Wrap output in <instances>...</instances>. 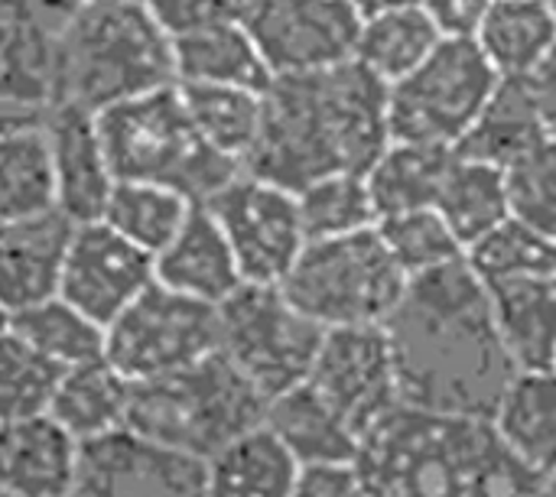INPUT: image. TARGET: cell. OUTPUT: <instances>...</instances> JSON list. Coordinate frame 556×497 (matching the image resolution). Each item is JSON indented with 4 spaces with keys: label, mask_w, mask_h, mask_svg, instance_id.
Instances as JSON below:
<instances>
[{
    "label": "cell",
    "mask_w": 556,
    "mask_h": 497,
    "mask_svg": "<svg viewBox=\"0 0 556 497\" xmlns=\"http://www.w3.org/2000/svg\"><path fill=\"white\" fill-rule=\"evenodd\" d=\"M10 329L62 371L104 358V326L88 319L59 293L13 313Z\"/></svg>",
    "instance_id": "e575fe53"
},
{
    "label": "cell",
    "mask_w": 556,
    "mask_h": 497,
    "mask_svg": "<svg viewBox=\"0 0 556 497\" xmlns=\"http://www.w3.org/2000/svg\"><path fill=\"white\" fill-rule=\"evenodd\" d=\"M75 497H205V459L121 426L81 443Z\"/></svg>",
    "instance_id": "5bb4252c"
},
{
    "label": "cell",
    "mask_w": 556,
    "mask_h": 497,
    "mask_svg": "<svg viewBox=\"0 0 556 497\" xmlns=\"http://www.w3.org/2000/svg\"><path fill=\"white\" fill-rule=\"evenodd\" d=\"M153 283V254H147L104 221L75 225L59 296H65L88 319L108 329Z\"/></svg>",
    "instance_id": "9a60e30c"
},
{
    "label": "cell",
    "mask_w": 556,
    "mask_h": 497,
    "mask_svg": "<svg viewBox=\"0 0 556 497\" xmlns=\"http://www.w3.org/2000/svg\"><path fill=\"white\" fill-rule=\"evenodd\" d=\"M489 420L525 469L544 482L556 475V368L518 371Z\"/></svg>",
    "instance_id": "ffe728a7"
},
{
    "label": "cell",
    "mask_w": 556,
    "mask_h": 497,
    "mask_svg": "<svg viewBox=\"0 0 556 497\" xmlns=\"http://www.w3.org/2000/svg\"><path fill=\"white\" fill-rule=\"evenodd\" d=\"M62 368L13 329L0 335V423L49 413Z\"/></svg>",
    "instance_id": "f35d334b"
},
{
    "label": "cell",
    "mask_w": 556,
    "mask_h": 497,
    "mask_svg": "<svg viewBox=\"0 0 556 497\" xmlns=\"http://www.w3.org/2000/svg\"><path fill=\"white\" fill-rule=\"evenodd\" d=\"M264 423L300 466L355 462L362 436L303 381L267 404Z\"/></svg>",
    "instance_id": "484cf974"
},
{
    "label": "cell",
    "mask_w": 556,
    "mask_h": 497,
    "mask_svg": "<svg viewBox=\"0 0 556 497\" xmlns=\"http://www.w3.org/2000/svg\"><path fill=\"white\" fill-rule=\"evenodd\" d=\"M300 469L296 456L261 423L205 459V497H293Z\"/></svg>",
    "instance_id": "603a6c76"
},
{
    "label": "cell",
    "mask_w": 556,
    "mask_h": 497,
    "mask_svg": "<svg viewBox=\"0 0 556 497\" xmlns=\"http://www.w3.org/2000/svg\"><path fill=\"white\" fill-rule=\"evenodd\" d=\"M547 495L556 497V475H551V479H547Z\"/></svg>",
    "instance_id": "f907efd6"
},
{
    "label": "cell",
    "mask_w": 556,
    "mask_h": 497,
    "mask_svg": "<svg viewBox=\"0 0 556 497\" xmlns=\"http://www.w3.org/2000/svg\"><path fill=\"white\" fill-rule=\"evenodd\" d=\"M482 497H551L547 495V482L538 479L531 469H525L511 453L502 459V466L495 469L489 488Z\"/></svg>",
    "instance_id": "f6af8a7d"
},
{
    "label": "cell",
    "mask_w": 556,
    "mask_h": 497,
    "mask_svg": "<svg viewBox=\"0 0 556 497\" xmlns=\"http://www.w3.org/2000/svg\"><path fill=\"white\" fill-rule=\"evenodd\" d=\"M466 260L485 286L518 277L556 273V241L511 215L495 231L479 238L466 251Z\"/></svg>",
    "instance_id": "8d00e7d4"
},
{
    "label": "cell",
    "mask_w": 556,
    "mask_h": 497,
    "mask_svg": "<svg viewBox=\"0 0 556 497\" xmlns=\"http://www.w3.org/2000/svg\"><path fill=\"white\" fill-rule=\"evenodd\" d=\"M189 120L199 137L235 163H248L264 120V91L235 85H186L176 81Z\"/></svg>",
    "instance_id": "4dcf8cb0"
},
{
    "label": "cell",
    "mask_w": 556,
    "mask_h": 497,
    "mask_svg": "<svg viewBox=\"0 0 556 497\" xmlns=\"http://www.w3.org/2000/svg\"><path fill=\"white\" fill-rule=\"evenodd\" d=\"M267 404L270 400L215 352L182 371L137 381L127 426L208 459L241 433L261 426Z\"/></svg>",
    "instance_id": "8992f818"
},
{
    "label": "cell",
    "mask_w": 556,
    "mask_h": 497,
    "mask_svg": "<svg viewBox=\"0 0 556 497\" xmlns=\"http://www.w3.org/2000/svg\"><path fill=\"white\" fill-rule=\"evenodd\" d=\"M362 16L384 13V10H404V7H420L424 0H352Z\"/></svg>",
    "instance_id": "c3c4849f"
},
{
    "label": "cell",
    "mask_w": 556,
    "mask_h": 497,
    "mask_svg": "<svg viewBox=\"0 0 556 497\" xmlns=\"http://www.w3.org/2000/svg\"><path fill=\"white\" fill-rule=\"evenodd\" d=\"M511 215L556 241V137L541 140L531 153L505 169Z\"/></svg>",
    "instance_id": "ab89813d"
},
{
    "label": "cell",
    "mask_w": 556,
    "mask_h": 497,
    "mask_svg": "<svg viewBox=\"0 0 556 497\" xmlns=\"http://www.w3.org/2000/svg\"><path fill=\"white\" fill-rule=\"evenodd\" d=\"M547 137L551 133L528 78H502L456 153L508 169Z\"/></svg>",
    "instance_id": "cb8c5ba5"
},
{
    "label": "cell",
    "mask_w": 556,
    "mask_h": 497,
    "mask_svg": "<svg viewBox=\"0 0 556 497\" xmlns=\"http://www.w3.org/2000/svg\"><path fill=\"white\" fill-rule=\"evenodd\" d=\"M547 7H551V13L556 16V0H547Z\"/></svg>",
    "instance_id": "816d5d0a"
},
{
    "label": "cell",
    "mask_w": 556,
    "mask_h": 497,
    "mask_svg": "<svg viewBox=\"0 0 556 497\" xmlns=\"http://www.w3.org/2000/svg\"><path fill=\"white\" fill-rule=\"evenodd\" d=\"M492 3L495 0H424L420 7L443 39H476Z\"/></svg>",
    "instance_id": "7bdbcfd3"
},
{
    "label": "cell",
    "mask_w": 556,
    "mask_h": 497,
    "mask_svg": "<svg viewBox=\"0 0 556 497\" xmlns=\"http://www.w3.org/2000/svg\"><path fill=\"white\" fill-rule=\"evenodd\" d=\"M378 234L407 277H420L427 270H437L466 257V244L456 238L450 221L433 205L381 218Z\"/></svg>",
    "instance_id": "74e56055"
},
{
    "label": "cell",
    "mask_w": 556,
    "mask_h": 497,
    "mask_svg": "<svg viewBox=\"0 0 556 497\" xmlns=\"http://www.w3.org/2000/svg\"><path fill=\"white\" fill-rule=\"evenodd\" d=\"M326 329L303 316L280 283H241L218 306V352L267 397L303 384Z\"/></svg>",
    "instance_id": "ba28073f"
},
{
    "label": "cell",
    "mask_w": 556,
    "mask_h": 497,
    "mask_svg": "<svg viewBox=\"0 0 556 497\" xmlns=\"http://www.w3.org/2000/svg\"><path fill=\"white\" fill-rule=\"evenodd\" d=\"M293 497H371L355 462L303 466Z\"/></svg>",
    "instance_id": "b9f144b4"
},
{
    "label": "cell",
    "mask_w": 556,
    "mask_h": 497,
    "mask_svg": "<svg viewBox=\"0 0 556 497\" xmlns=\"http://www.w3.org/2000/svg\"><path fill=\"white\" fill-rule=\"evenodd\" d=\"M502 75L476 39H443L424 65L388 85L391 140H417L456 150L476 124Z\"/></svg>",
    "instance_id": "9c48e42d"
},
{
    "label": "cell",
    "mask_w": 556,
    "mask_h": 497,
    "mask_svg": "<svg viewBox=\"0 0 556 497\" xmlns=\"http://www.w3.org/2000/svg\"><path fill=\"white\" fill-rule=\"evenodd\" d=\"M384 332L401 404L420 410L489 420L518 374L498 335L489 286L466 257L410 277Z\"/></svg>",
    "instance_id": "6da1fadb"
},
{
    "label": "cell",
    "mask_w": 556,
    "mask_h": 497,
    "mask_svg": "<svg viewBox=\"0 0 556 497\" xmlns=\"http://www.w3.org/2000/svg\"><path fill=\"white\" fill-rule=\"evenodd\" d=\"M528 85L534 91V101L541 107V117L547 124V133L556 137V46L547 52V59L528 75Z\"/></svg>",
    "instance_id": "bcb514c9"
},
{
    "label": "cell",
    "mask_w": 556,
    "mask_h": 497,
    "mask_svg": "<svg viewBox=\"0 0 556 497\" xmlns=\"http://www.w3.org/2000/svg\"><path fill=\"white\" fill-rule=\"evenodd\" d=\"M456 160V150L417 140H391L381 156L365 173L371 189L378 221L401 212H417L437 205L443 179Z\"/></svg>",
    "instance_id": "4316f807"
},
{
    "label": "cell",
    "mask_w": 556,
    "mask_h": 497,
    "mask_svg": "<svg viewBox=\"0 0 556 497\" xmlns=\"http://www.w3.org/2000/svg\"><path fill=\"white\" fill-rule=\"evenodd\" d=\"M0 497H10V495H7V492H3V488H0Z\"/></svg>",
    "instance_id": "f5cc1de1"
},
{
    "label": "cell",
    "mask_w": 556,
    "mask_h": 497,
    "mask_svg": "<svg viewBox=\"0 0 556 497\" xmlns=\"http://www.w3.org/2000/svg\"><path fill=\"white\" fill-rule=\"evenodd\" d=\"M10 316H13V313H10V309L3 306V300H0V335L10 329Z\"/></svg>",
    "instance_id": "681fc988"
},
{
    "label": "cell",
    "mask_w": 556,
    "mask_h": 497,
    "mask_svg": "<svg viewBox=\"0 0 556 497\" xmlns=\"http://www.w3.org/2000/svg\"><path fill=\"white\" fill-rule=\"evenodd\" d=\"M0 101L49 111L55 104V33L0 16Z\"/></svg>",
    "instance_id": "1f68e13d"
},
{
    "label": "cell",
    "mask_w": 556,
    "mask_h": 497,
    "mask_svg": "<svg viewBox=\"0 0 556 497\" xmlns=\"http://www.w3.org/2000/svg\"><path fill=\"white\" fill-rule=\"evenodd\" d=\"M440 42H443V36L424 7L384 10V13L362 16L355 62L365 65L384 85H394V81L407 78L417 65H424L427 55Z\"/></svg>",
    "instance_id": "f546056e"
},
{
    "label": "cell",
    "mask_w": 556,
    "mask_h": 497,
    "mask_svg": "<svg viewBox=\"0 0 556 497\" xmlns=\"http://www.w3.org/2000/svg\"><path fill=\"white\" fill-rule=\"evenodd\" d=\"M42 130L52 156L55 208L75 225L101 221L117 176L98 127V114L75 104H52L42 117Z\"/></svg>",
    "instance_id": "2e32d148"
},
{
    "label": "cell",
    "mask_w": 556,
    "mask_h": 497,
    "mask_svg": "<svg viewBox=\"0 0 556 497\" xmlns=\"http://www.w3.org/2000/svg\"><path fill=\"white\" fill-rule=\"evenodd\" d=\"M85 3L91 0H0V16L10 20H33L49 26L52 33L65 26Z\"/></svg>",
    "instance_id": "ee69618b"
},
{
    "label": "cell",
    "mask_w": 556,
    "mask_h": 497,
    "mask_svg": "<svg viewBox=\"0 0 556 497\" xmlns=\"http://www.w3.org/2000/svg\"><path fill=\"white\" fill-rule=\"evenodd\" d=\"M476 46L502 78H528L556 46V16L547 0H495Z\"/></svg>",
    "instance_id": "83f0119b"
},
{
    "label": "cell",
    "mask_w": 556,
    "mask_h": 497,
    "mask_svg": "<svg viewBox=\"0 0 556 497\" xmlns=\"http://www.w3.org/2000/svg\"><path fill=\"white\" fill-rule=\"evenodd\" d=\"M153 273L156 283L212 306H222L244 283L222 225L202 202L192 205L176 238L153 257Z\"/></svg>",
    "instance_id": "d6986e66"
},
{
    "label": "cell",
    "mask_w": 556,
    "mask_h": 497,
    "mask_svg": "<svg viewBox=\"0 0 556 497\" xmlns=\"http://www.w3.org/2000/svg\"><path fill=\"white\" fill-rule=\"evenodd\" d=\"M433 208L450 221V228L469 251L479 238L511 218L505 169L456 153Z\"/></svg>",
    "instance_id": "f1b7e54d"
},
{
    "label": "cell",
    "mask_w": 556,
    "mask_h": 497,
    "mask_svg": "<svg viewBox=\"0 0 556 497\" xmlns=\"http://www.w3.org/2000/svg\"><path fill=\"white\" fill-rule=\"evenodd\" d=\"M72 231L59 208L0 221V300L10 313L59 293Z\"/></svg>",
    "instance_id": "e0dca14e"
},
{
    "label": "cell",
    "mask_w": 556,
    "mask_h": 497,
    "mask_svg": "<svg viewBox=\"0 0 556 497\" xmlns=\"http://www.w3.org/2000/svg\"><path fill=\"white\" fill-rule=\"evenodd\" d=\"M306 384L358 436H365L401 404L394 348L384 326L326 329Z\"/></svg>",
    "instance_id": "4fadbf2b"
},
{
    "label": "cell",
    "mask_w": 556,
    "mask_h": 497,
    "mask_svg": "<svg viewBox=\"0 0 556 497\" xmlns=\"http://www.w3.org/2000/svg\"><path fill=\"white\" fill-rule=\"evenodd\" d=\"M81 443L49 413L0 423V488L10 497H75Z\"/></svg>",
    "instance_id": "ac0fdd59"
},
{
    "label": "cell",
    "mask_w": 556,
    "mask_h": 497,
    "mask_svg": "<svg viewBox=\"0 0 556 497\" xmlns=\"http://www.w3.org/2000/svg\"><path fill=\"white\" fill-rule=\"evenodd\" d=\"M410 277L375 228L313 238L280 280L283 296L323 329L384 326L407 293Z\"/></svg>",
    "instance_id": "52a82bcc"
},
{
    "label": "cell",
    "mask_w": 556,
    "mask_h": 497,
    "mask_svg": "<svg viewBox=\"0 0 556 497\" xmlns=\"http://www.w3.org/2000/svg\"><path fill=\"white\" fill-rule=\"evenodd\" d=\"M176 81L186 85H235L267 91L274 72L241 20L212 23L173 36Z\"/></svg>",
    "instance_id": "7402d4cb"
},
{
    "label": "cell",
    "mask_w": 556,
    "mask_h": 497,
    "mask_svg": "<svg viewBox=\"0 0 556 497\" xmlns=\"http://www.w3.org/2000/svg\"><path fill=\"white\" fill-rule=\"evenodd\" d=\"M130 394L134 381H127L108 358H94L62 371L49 417L78 443H88L127 426Z\"/></svg>",
    "instance_id": "d4e9b609"
},
{
    "label": "cell",
    "mask_w": 556,
    "mask_h": 497,
    "mask_svg": "<svg viewBox=\"0 0 556 497\" xmlns=\"http://www.w3.org/2000/svg\"><path fill=\"white\" fill-rule=\"evenodd\" d=\"M173 81V33L147 0H91L55 29V104L98 114Z\"/></svg>",
    "instance_id": "277c9868"
},
{
    "label": "cell",
    "mask_w": 556,
    "mask_h": 497,
    "mask_svg": "<svg viewBox=\"0 0 556 497\" xmlns=\"http://www.w3.org/2000/svg\"><path fill=\"white\" fill-rule=\"evenodd\" d=\"M202 205L222 225L244 283H280L309 241L296 192L248 169Z\"/></svg>",
    "instance_id": "8fae6325"
},
{
    "label": "cell",
    "mask_w": 556,
    "mask_h": 497,
    "mask_svg": "<svg viewBox=\"0 0 556 497\" xmlns=\"http://www.w3.org/2000/svg\"><path fill=\"white\" fill-rule=\"evenodd\" d=\"M49 208H55V179L42 120L0 133V221Z\"/></svg>",
    "instance_id": "d6a6232c"
},
{
    "label": "cell",
    "mask_w": 556,
    "mask_h": 497,
    "mask_svg": "<svg viewBox=\"0 0 556 497\" xmlns=\"http://www.w3.org/2000/svg\"><path fill=\"white\" fill-rule=\"evenodd\" d=\"M215 352L218 306L163 283L147 286L104 329V358L134 384L182 371Z\"/></svg>",
    "instance_id": "30bf717a"
},
{
    "label": "cell",
    "mask_w": 556,
    "mask_h": 497,
    "mask_svg": "<svg viewBox=\"0 0 556 497\" xmlns=\"http://www.w3.org/2000/svg\"><path fill=\"white\" fill-rule=\"evenodd\" d=\"M388 143V85L352 59L267 85L244 169L296 192L329 173H368Z\"/></svg>",
    "instance_id": "7a4b0ae2"
},
{
    "label": "cell",
    "mask_w": 556,
    "mask_h": 497,
    "mask_svg": "<svg viewBox=\"0 0 556 497\" xmlns=\"http://www.w3.org/2000/svg\"><path fill=\"white\" fill-rule=\"evenodd\" d=\"M492 420L397 404L355 456L371 497H482L505 459Z\"/></svg>",
    "instance_id": "3957f363"
},
{
    "label": "cell",
    "mask_w": 556,
    "mask_h": 497,
    "mask_svg": "<svg viewBox=\"0 0 556 497\" xmlns=\"http://www.w3.org/2000/svg\"><path fill=\"white\" fill-rule=\"evenodd\" d=\"M98 127L117 179L169 186L192 202H208L244 169L199 137L176 81L98 111Z\"/></svg>",
    "instance_id": "5b68a950"
},
{
    "label": "cell",
    "mask_w": 556,
    "mask_h": 497,
    "mask_svg": "<svg viewBox=\"0 0 556 497\" xmlns=\"http://www.w3.org/2000/svg\"><path fill=\"white\" fill-rule=\"evenodd\" d=\"M42 117H46V111L20 107V104H7V101H0V133L16 130V127H26V124H36V120H42Z\"/></svg>",
    "instance_id": "7dc6e473"
},
{
    "label": "cell",
    "mask_w": 556,
    "mask_h": 497,
    "mask_svg": "<svg viewBox=\"0 0 556 497\" xmlns=\"http://www.w3.org/2000/svg\"><path fill=\"white\" fill-rule=\"evenodd\" d=\"M306 238H339L378 225V208L365 173H329L296 189Z\"/></svg>",
    "instance_id": "d590c367"
},
{
    "label": "cell",
    "mask_w": 556,
    "mask_h": 497,
    "mask_svg": "<svg viewBox=\"0 0 556 497\" xmlns=\"http://www.w3.org/2000/svg\"><path fill=\"white\" fill-rule=\"evenodd\" d=\"M241 23L277 78L352 62L362 13L352 0H248Z\"/></svg>",
    "instance_id": "7c38bea8"
},
{
    "label": "cell",
    "mask_w": 556,
    "mask_h": 497,
    "mask_svg": "<svg viewBox=\"0 0 556 497\" xmlns=\"http://www.w3.org/2000/svg\"><path fill=\"white\" fill-rule=\"evenodd\" d=\"M192 205H199V202L186 199L182 192H176L169 186L117 179L101 221L156 257L176 238V231L189 218Z\"/></svg>",
    "instance_id": "836d02e7"
},
{
    "label": "cell",
    "mask_w": 556,
    "mask_h": 497,
    "mask_svg": "<svg viewBox=\"0 0 556 497\" xmlns=\"http://www.w3.org/2000/svg\"><path fill=\"white\" fill-rule=\"evenodd\" d=\"M489 303L518 371L556 368V273L489 283Z\"/></svg>",
    "instance_id": "44dd1931"
},
{
    "label": "cell",
    "mask_w": 556,
    "mask_h": 497,
    "mask_svg": "<svg viewBox=\"0 0 556 497\" xmlns=\"http://www.w3.org/2000/svg\"><path fill=\"white\" fill-rule=\"evenodd\" d=\"M147 3L160 16V23L176 36L186 29L241 20L248 0H147Z\"/></svg>",
    "instance_id": "60d3db41"
}]
</instances>
